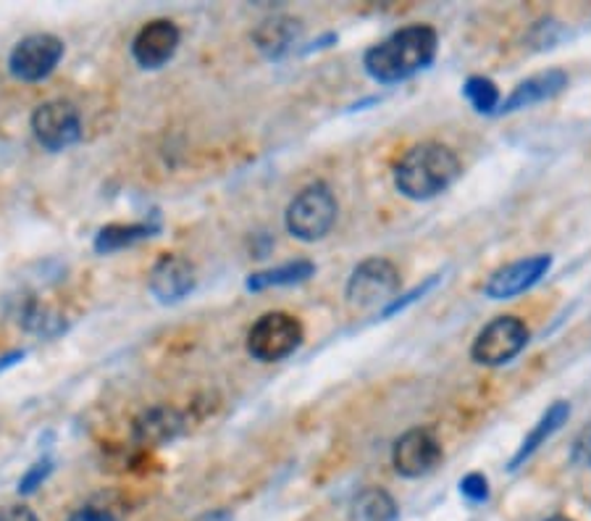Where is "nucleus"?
<instances>
[{"instance_id":"obj_1","label":"nucleus","mask_w":591,"mask_h":521,"mask_svg":"<svg viewBox=\"0 0 591 521\" xmlns=\"http://www.w3.org/2000/svg\"><path fill=\"white\" fill-rule=\"evenodd\" d=\"M439 51V38L428 24H411L369 48L363 55L365 74L382 84L405 82L432 67Z\"/></svg>"},{"instance_id":"obj_2","label":"nucleus","mask_w":591,"mask_h":521,"mask_svg":"<svg viewBox=\"0 0 591 521\" xmlns=\"http://www.w3.org/2000/svg\"><path fill=\"white\" fill-rule=\"evenodd\" d=\"M460 172V159L447 145L418 143L394 164V187L411 201H432L453 187Z\"/></svg>"},{"instance_id":"obj_3","label":"nucleus","mask_w":591,"mask_h":521,"mask_svg":"<svg viewBox=\"0 0 591 521\" xmlns=\"http://www.w3.org/2000/svg\"><path fill=\"white\" fill-rule=\"evenodd\" d=\"M336 211L340 206H336L332 187L326 182H313V185L302 187L287 206V229L302 243H315L332 232Z\"/></svg>"},{"instance_id":"obj_4","label":"nucleus","mask_w":591,"mask_h":521,"mask_svg":"<svg viewBox=\"0 0 591 521\" xmlns=\"http://www.w3.org/2000/svg\"><path fill=\"white\" fill-rule=\"evenodd\" d=\"M302 343V327L292 314L271 311L252 324L248 333V354L256 361L277 364L292 356Z\"/></svg>"},{"instance_id":"obj_5","label":"nucleus","mask_w":591,"mask_h":521,"mask_svg":"<svg viewBox=\"0 0 591 521\" xmlns=\"http://www.w3.org/2000/svg\"><path fill=\"white\" fill-rule=\"evenodd\" d=\"M529 345V327L518 316H497L470 345V358L481 366H505Z\"/></svg>"},{"instance_id":"obj_6","label":"nucleus","mask_w":591,"mask_h":521,"mask_svg":"<svg viewBox=\"0 0 591 521\" xmlns=\"http://www.w3.org/2000/svg\"><path fill=\"white\" fill-rule=\"evenodd\" d=\"M400 290V272L386 258H365L348 279V303L353 308H374L392 303Z\"/></svg>"},{"instance_id":"obj_7","label":"nucleus","mask_w":591,"mask_h":521,"mask_svg":"<svg viewBox=\"0 0 591 521\" xmlns=\"http://www.w3.org/2000/svg\"><path fill=\"white\" fill-rule=\"evenodd\" d=\"M63 59V42L55 34H30L19 40L9 55V72L21 82H42Z\"/></svg>"},{"instance_id":"obj_8","label":"nucleus","mask_w":591,"mask_h":521,"mask_svg":"<svg viewBox=\"0 0 591 521\" xmlns=\"http://www.w3.org/2000/svg\"><path fill=\"white\" fill-rule=\"evenodd\" d=\"M32 132L45 151H66L82 137V116L69 101H48L32 114Z\"/></svg>"},{"instance_id":"obj_9","label":"nucleus","mask_w":591,"mask_h":521,"mask_svg":"<svg viewBox=\"0 0 591 521\" xmlns=\"http://www.w3.org/2000/svg\"><path fill=\"white\" fill-rule=\"evenodd\" d=\"M442 461V446L432 429H411L392 448V467L400 477L418 480L432 474Z\"/></svg>"},{"instance_id":"obj_10","label":"nucleus","mask_w":591,"mask_h":521,"mask_svg":"<svg viewBox=\"0 0 591 521\" xmlns=\"http://www.w3.org/2000/svg\"><path fill=\"white\" fill-rule=\"evenodd\" d=\"M552 269V256H531L512 260V264L497 269L484 285V295L491 300H510L516 295L531 290L537 282Z\"/></svg>"},{"instance_id":"obj_11","label":"nucleus","mask_w":591,"mask_h":521,"mask_svg":"<svg viewBox=\"0 0 591 521\" xmlns=\"http://www.w3.org/2000/svg\"><path fill=\"white\" fill-rule=\"evenodd\" d=\"M182 34L177 24L168 19H156L145 24L132 42V55L143 69H160L177 53Z\"/></svg>"},{"instance_id":"obj_12","label":"nucleus","mask_w":591,"mask_h":521,"mask_svg":"<svg viewBox=\"0 0 591 521\" xmlns=\"http://www.w3.org/2000/svg\"><path fill=\"white\" fill-rule=\"evenodd\" d=\"M182 432H185V417L172 406L145 408L135 419V427H132L135 442L143 448L168 446V442L177 440Z\"/></svg>"},{"instance_id":"obj_13","label":"nucleus","mask_w":591,"mask_h":521,"mask_svg":"<svg viewBox=\"0 0 591 521\" xmlns=\"http://www.w3.org/2000/svg\"><path fill=\"white\" fill-rule=\"evenodd\" d=\"M195 287V266L182 256H164L151 272V293L160 303L187 298Z\"/></svg>"},{"instance_id":"obj_14","label":"nucleus","mask_w":591,"mask_h":521,"mask_svg":"<svg viewBox=\"0 0 591 521\" xmlns=\"http://www.w3.org/2000/svg\"><path fill=\"white\" fill-rule=\"evenodd\" d=\"M562 88H568V74L562 72V69H550V72L533 74L526 82H520L518 88L505 98L497 114H512V111L531 109V105H537L541 101H550V98L558 95Z\"/></svg>"},{"instance_id":"obj_15","label":"nucleus","mask_w":591,"mask_h":521,"mask_svg":"<svg viewBox=\"0 0 591 521\" xmlns=\"http://www.w3.org/2000/svg\"><path fill=\"white\" fill-rule=\"evenodd\" d=\"M568 419H571V403H566V400H558V403H552L550 408H547V411L541 413V419L537 421V425H533L531 432L526 435V440L520 442L518 453L510 459L508 469L516 471V469L523 467V463L529 461L531 456L537 453V450L545 446V442L550 440Z\"/></svg>"},{"instance_id":"obj_16","label":"nucleus","mask_w":591,"mask_h":521,"mask_svg":"<svg viewBox=\"0 0 591 521\" xmlns=\"http://www.w3.org/2000/svg\"><path fill=\"white\" fill-rule=\"evenodd\" d=\"M258 51L269 59H281L300 38V21L290 17H273L258 27L256 34Z\"/></svg>"},{"instance_id":"obj_17","label":"nucleus","mask_w":591,"mask_h":521,"mask_svg":"<svg viewBox=\"0 0 591 521\" xmlns=\"http://www.w3.org/2000/svg\"><path fill=\"white\" fill-rule=\"evenodd\" d=\"M313 274H315V266L311 264V260H290V264L273 266V269L250 274L248 290L260 293V290H269V287L300 285V282L311 279Z\"/></svg>"},{"instance_id":"obj_18","label":"nucleus","mask_w":591,"mask_h":521,"mask_svg":"<svg viewBox=\"0 0 591 521\" xmlns=\"http://www.w3.org/2000/svg\"><path fill=\"white\" fill-rule=\"evenodd\" d=\"M158 232L156 224H108L95 235V251L97 253H116L132 245L147 241Z\"/></svg>"},{"instance_id":"obj_19","label":"nucleus","mask_w":591,"mask_h":521,"mask_svg":"<svg viewBox=\"0 0 591 521\" xmlns=\"http://www.w3.org/2000/svg\"><path fill=\"white\" fill-rule=\"evenodd\" d=\"M353 521H397V503L382 488H369L355 498Z\"/></svg>"},{"instance_id":"obj_20","label":"nucleus","mask_w":591,"mask_h":521,"mask_svg":"<svg viewBox=\"0 0 591 521\" xmlns=\"http://www.w3.org/2000/svg\"><path fill=\"white\" fill-rule=\"evenodd\" d=\"M463 95L478 114H497L499 105H502L499 88L489 76H468L466 84H463Z\"/></svg>"},{"instance_id":"obj_21","label":"nucleus","mask_w":591,"mask_h":521,"mask_svg":"<svg viewBox=\"0 0 591 521\" xmlns=\"http://www.w3.org/2000/svg\"><path fill=\"white\" fill-rule=\"evenodd\" d=\"M460 492H463V498H466V501H470V503H484L489 498L487 477L476 474V471H474V474L463 477Z\"/></svg>"},{"instance_id":"obj_22","label":"nucleus","mask_w":591,"mask_h":521,"mask_svg":"<svg viewBox=\"0 0 591 521\" xmlns=\"http://www.w3.org/2000/svg\"><path fill=\"white\" fill-rule=\"evenodd\" d=\"M51 471H53V461L45 459V461L34 463V467L30 471H27V474L19 480V492H21V496H30V492L38 490L40 484L48 480V474H51Z\"/></svg>"},{"instance_id":"obj_23","label":"nucleus","mask_w":591,"mask_h":521,"mask_svg":"<svg viewBox=\"0 0 591 521\" xmlns=\"http://www.w3.org/2000/svg\"><path fill=\"white\" fill-rule=\"evenodd\" d=\"M571 463L579 469H591V425L576 435L571 446Z\"/></svg>"},{"instance_id":"obj_24","label":"nucleus","mask_w":591,"mask_h":521,"mask_svg":"<svg viewBox=\"0 0 591 521\" xmlns=\"http://www.w3.org/2000/svg\"><path fill=\"white\" fill-rule=\"evenodd\" d=\"M436 279H439V277H434V279H428V282H426V285H421V287H415V290H413V293H407V295H405V298H400V300H392V303H390V306H386V308H384V316H392V314H397V311H403V308L407 306V303H413V300H418V298H424V295H426L428 290H432V287L436 285Z\"/></svg>"},{"instance_id":"obj_25","label":"nucleus","mask_w":591,"mask_h":521,"mask_svg":"<svg viewBox=\"0 0 591 521\" xmlns=\"http://www.w3.org/2000/svg\"><path fill=\"white\" fill-rule=\"evenodd\" d=\"M0 521H40L27 505H6L0 509Z\"/></svg>"},{"instance_id":"obj_26","label":"nucleus","mask_w":591,"mask_h":521,"mask_svg":"<svg viewBox=\"0 0 591 521\" xmlns=\"http://www.w3.org/2000/svg\"><path fill=\"white\" fill-rule=\"evenodd\" d=\"M69 521H116L114 517H111L108 511H101V509H82L76 511L72 519Z\"/></svg>"},{"instance_id":"obj_27","label":"nucleus","mask_w":591,"mask_h":521,"mask_svg":"<svg viewBox=\"0 0 591 521\" xmlns=\"http://www.w3.org/2000/svg\"><path fill=\"white\" fill-rule=\"evenodd\" d=\"M547 521H573V519H568V517H552V519H547Z\"/></svg>"}]
</instances>
